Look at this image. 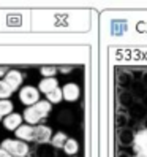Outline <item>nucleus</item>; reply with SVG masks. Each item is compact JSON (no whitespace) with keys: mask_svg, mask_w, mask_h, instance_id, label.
<instances>
[{"mask_svg":"<svg viewBox=\"0 0 147 157\" xmlns=\"http://www.w3.org/2000/svg\"><path fill=\"white\" fill-rule=\"evenodd\" d=\"M51 113V103L48 100H40L38 103H35L32 106H27L24 109V121L30 125H36L40 124L43 119Z\"/></svg>","mask_w":147,"mask_h":157,"instance_id":"obj_1","label":"nucleus"},{"mask_svg":"<svg viewBox=\"0 0 147 157\" xmlns=\"http://www.w3.org/2000/svg\"><path fill=\"white\" fill-rule=\"evenodd\" d=\"M0 147L13 157H27L29 155V144L21 140H3Z\"/></svg>","mask_w":147,"mask_h":157,"instance_id":"obj_2","label":"nucleus"},{"mask_svg":"<svg viewBox=\"0 0 147 157\" xmlns=\"http://www.w3.org/2000/svg\"><path fill=\"white\" fill-rule=\"evenodd\" d=\"M19 100L24 105L32 106V105L40 101V90L36 87H33V86H24L19 90Z\"/></svg>","mask_w":147,"mask_h":157,"instance_id":"obj_3","label":"nucleus"},{"mask_svg":"<svg viewBox=\"0 0 147 157\" xmlns=\"http://www.w3.org/2000/svg\"><path fill=\"white\" fill-rule=\"evenodd\" d=\"M133 149L136 155L147 157V128H142L134 135V141H133Z\"/></svg>","mask_w":147,"mask_h":157,"instance_id":"obj_4","label":"nucleus"},{"mask_svg":"<svg viewBox=\"0 0 147 157\" xmlns=\"http://www.w3.org/2000/svg\"><path fill=\"white\" fill-rule=\"evenodd\" d=\"M14 135H16L17 140H21V141H35V125L22 124L14 132Z\"/></svg>","mask_w":147,"mask_h":157,"instance_id":"obj_5","label":"nucleus"},{"mask_svg":"<svg viewBox=\"0 0 147 157\" xmlns=\"http://www.w3.org/2000/svg\"><path fill=\"white\" fill-rule=\"evenodd\" d=\"M3 79L6 81V84L10 86V87L13 89V92H14V90H17V89L21 87L22 81H24V76H22L21 71H17V70H10V71L6 73V76H5Z\"/></svg>","mask_w":147,"mask_h":157,"instance_id":"obj_6","label":"nucleus"},{"mask_svg":"<svg viewBox=\"0 0 147 157\" xmlns=\"http://www.w3.org/2000/svg\"><path fill=\"white\" fill-rule=\"evenodd\" d=\"M22 121H24V117L21 114H17V113H11V114H8L3 117V127L6 128V130H17L21 125H22Z\"/></svg>","mask_w":147,"mask_h":157,"instance_id":"obj_7","label":"nucleus"},{"mask_svg":"<svg viewBox=\"0 0 147 157\" xmlns=\"http://www.w3.org/2000/svg\"><path fill=\"white\" fill-rule=\"evenodd\" d=\"M62 94L67 101H76L79 98V86L75 84V82H68V84L63 86Z\"/></svg>","mask_w":147,"mask_h":157,"instance_id":"obj_8","label":"nucleus"},{"mask_svg":"<svg viewBox=\"0 0 147 157\" xmlns=\"http://www.w3.org/2000/svg\"><path fill=\"white\" fill-rule=\"evenodd\" d=\"M52 140V132L46 125H36L35 127V141L38 143H48Z\"/></svg>","mask_w":147,"mask_h":157,"instance_id":"obj_9","label":"nucleus"},{"mask_svg":"<svg viewBox=\"0 0 147 157\" xmlns=\"http://www.w3.org/2000/svg\"><path fill=\"white\" fill-rule=\"evenodd\" d=\"M57 84H59V82H57L56 78H43V79L40 81V84H38V90L48 95L49 92H52L54 89L59 87Z\"/></svg>","mask_w":147,"mask_h":157,"instance_id":"obj_10","label":"nucleus"},{"mask_svg":"<svg viewBox=\"0 0 147 157\" xmlns=\"http://www.w3.org/2000/svg\"><path fill=\"white\" fill-rule=\"evenodd\" d=\"M13 113V103H11V100L8 98V100H0V117H5L8 114H11Z\"/></svg>","mask_w":147,"mask_h":157,"instance_id":"obj_11","label":"nucleus"},{"mask_svg":"<svg viewBox=\"0 0 147 157\" xmlns=\"http://www.w3.org/2000/svg\"><path fill=\"white\" fill-rule=\"evenodd\" d=\"M67 141H68V136L63 133V132H59L56 135H52V140H51V143H52L54 147H63Z\"/></svg>","mask_w":147,"mask_h":157,"instance_id":"obj_12","label":"nucleus"},{"mask_svg":"<svg viewBox=\"0 0 147 157\" xmlns=\"http://www.w3.org/2000/svg\"><path fill=\"white\" fill-rule=\"evenodd\" d=\"M79 149V146H78V141L76 140H73V138H68V141L65 143V146H63V151H65V154L68 155H75Z\"/></svg>","mask_w":147,"mask_h":157,"instance_id":"obj_13","label":"nucleus"},{"mask_svg":"<svg viewBox=\"0 0 147 157\" xmlns=\"http://www.w3.org/2000/svg\"><path fill=\"white\" fill-rule=\"evenodd\" d=\"M11 94H13V89L6 84L5 79H0V100H8V97Z\"/></svg>","mask_w":147,"mask_h":157,"instance_id":"obj_14","label":"nucleus"},{"mask_svg":"<svg viewBox=\"0 0 147 157\" xmlns=\"http://www.w3.org/2000/svg\"><path fill=\"white\" fill-rule=\"evenodd\" d=\"M46 97H48V101H49V103H59V101H62L63 100V94H62V89H54L52 92H49V94L48 95H46Z\"/></svg>","mask_w":147,"mask_h":157,"instance_id":"obj_15","label":"nucleus"},{"mask_svg":"<svg viewBox=\"0 0 147 157\" xmlns=\"http://www.w3.org/2000/svg\"><path fill=\"white\" fill-rule=\"evenodd\" d=\"M56 73H57V68L56 67H43L41 68V75L44 78H54Z\"/></svg>","mask_w":147,"mask_h":157,"instance_id":"obj_16","label":"nucleus"},{"mask_svg":"<svg viewBox=\"0 0 147 157\" xmlns=\"http://www.w3.org/2000/svg\"><path fill=\"white\" fill-rule=\"evenodd\" d=\"M8 71H10V70H8L6 67H0V76H3V78H5Z\"/></svg>","mask_w":147,"mask_h":157,"instance_id":"obj_17","label":"nucleus"},{"mask_svg":"<svg viewBox=\"0 0 147 157\" xmlns=\"http://www.w3.org/2000/svg\"><path fill=\"white\" fill-rule=\"evenodd\" d=\"M0 157H13V155H10V154H8L6 151H3L2 147H0Z\"/></svg>","mask_w":147,"mask_h":157,"instance_id":"obj_18","label":"nucleus"},{"mask_svg":"<svg viewBox=\"0 0 147 157\" xmlns=\"http://www.w3.org/2000/svg\"><path fill=\"white\" fill-rule=\"evenodd\" d=\"M134 157H141V155H134Z\"/></svg>","mask_w":147,"mask_h":157,"instance_id":"obj_19","label":"nucleus"}]
</instances>
